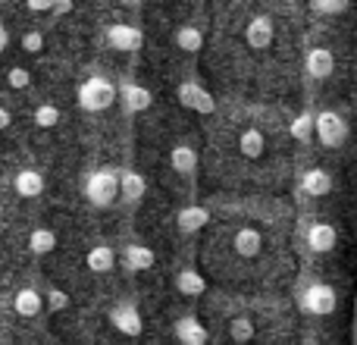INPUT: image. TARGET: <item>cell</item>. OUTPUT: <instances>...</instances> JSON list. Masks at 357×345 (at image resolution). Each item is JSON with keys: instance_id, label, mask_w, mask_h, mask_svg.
Masks as SVG:
<instances>
[{"instance_id": "obj_26", "label": "cell", "mask_w": 357, "mask_h": 345, "mask_svg": "<svg viewBox=\"0 0 357 345\" xmlns=\"http://www.w3.org/2000/svg\"><path fill=\"white\" fill-rule=\"evenodd\" d=\"M289 132H291V138H295V142L307 145L310 138H314V113H298V117L291 119Z\"/></svg>"}, {"instance_id": "obj_38", "label": "cell", "mask_w": 357, "mask_h": 345, "mask_svg": "<svg viewBox=\"0 0 357 345\" xmlns=\"http://www.w3.org/2000/svg\"><path fill=\"white\" fill-rule=\"evenodd\" d=\"M0 233H3V229H0Z\"/></svg>"}, {"instance_id": "obj_1", "label": "cell", "mask_w": 357, "mask_h": 345, "mask_svg": "<svg viewBox=\"0 0 357 345\" xmlns=\"http://www.w3.org/2000/svg\"><path fill=\"white\" fill-rule=\"evenodd\" d=\"M75 101H79V107L85 113H100L116 101V85L110 79H104V75H91V79H85L79 85Z\"/></svg>"}, {"instance_id": "obj_17", "label": "cell", "mask_w": 357, "mask_h": 345, "mask_svg": "<svg viewBox=\"0 0 357 345\" xmlns=\"http://www.w3.org/2000/svg\"><path fill=\"white\" fill-rule=\"evenodd\" d=\"M13 308H16L19 317H38L44 308V295L38 289H19L16 298H13Z\"/></svg>"}, {"instance_id": "obj_28", "label": "cell", "mask_w": 357, "mask_h": 345, "mask_svg": "<svg viewBox=\"0 0 357 345\" xmlns=\"http://www.w3.org/2000/svg\"><path fill=\"white\" fill-rule=\"evenodd\" d=\"M60 123V110L54 104H38L35 107V126L38 129H54Z\"/></svg>"}, {"instance_id": "obj_24", "label": "cell", "mask_w": 357, "mask_h": 345, "mask_svg": "<svg viewBox=\"0 0 357 345\" xmlns=\"http://www.w3.org/2000/svg\"><path fill=\"white\" fill-rule=\"evenodd\" d=\"M176 47H182L185 54H197L204 47V31L197 25H182L176 31Z\"/></svg>"}, {"instance_id": "obj_23", "label": "cell", "mask_w": 357, "mask_h": 345, "mask_svg": "<svg viewBox=\"0 0 357 345\" xmlns=\"http://www.w3.org/2000/svg\"><path fill=\"white\" fill-rule=\"evenodd\" d=\"M85 264L91 273H107L113 264H116V258H113V248L110 245H94L91 251L85 254Z\"/></svg>"}, {"instance_id": "obj_27", "label": "cell", "mask_w": 357, "mask_h": 345, "mask_svg": "<svg viewBox=\"0 0 357 345\" xmlns=\"http://www.w3.org/2000/svg\"><path fill=\"white\" fill-rule=\"evenodd\" d=\"M229 339L235 345H248L254 339V323L248 321V317H232V323H229Z\"/></svg>"}, {"instance_id": "obj_15", "label": "cell", "mask_w": 357, "mask_h": 345, "mask_svg": "<svg viewBox=\"0 0 357 345\" xmlns=\"http://www.w3.org/2000/svg\"><path fill=\"white\" fill-rule=\"evenodd\" d=\"M13 189H16L19 198H38L44 191V176L38 170H19L16 179H13Z\"/></svg>"}, {"instance_id": "obj_18", "label": "cell", "mask_w": 357, "mask_h": 345, "mask_svg": "<svg viewBox=\"0 0 357 345\" xmlns=\"http://www.w3.org/2000/svg\"><path fill=\"white\" fill-rule=\"evenodd\" d=\"M301 189L307 191L310 198H323V195H329V191H333V176H329L326 170H307L301 176Z\"/></svg>"}, {"instance_id": "obj_8", "label": "cell", "mask_w": 357, "mask_h": 345, "mask_svg": "<svg viewBox=\"0 0 357 345\" xmlns=\"http://www.w3.org/2000/svg\"><path fill=\"white\" fill-rule=\"evenodd\" d=\"M273 19L270 16H254L251 22H248V29H245V41H248V47H254V50H264V47H270L273 44Z\"/></svg>"}, {"instance_id": "obj_9", "label": "cell", "mask_w": 357, "mask_h": 345, "mask_svg": "<svg viewBox=\"0 0 357 345\" xmlns=\"http://www.w3.org/2000/svg\"><path fill=\"white\" fill-rule=\"evenodd\" d=\"M304 69H307V75H310V79H317V82L329 79V75H333V69H335V57H333V50H326V47H314V50H307Z\"/></svg>"}, {"instance_id": "obj_22", "label": "cell", "mask_w": 357, "mask_h": 345, "mask_svg": "<svg viewBox=\"0 0 357 345\" xmlns=\"http://www.w3.org/2000/svg\"><path fill=\"white\" fill-rule=\"evenodd\" d=\"M176 289L182 292V295H188V298H197L204 289H207V283H204V277L197 270H191V267H185L182 273L176 277Z\"/></svg>"}, {"instance_id": "obj_11", "label": "cell", "mask_w": 357, "mask_h": 345, "mask_svg": "<svg viewBox=\"0 0 357 345\" xmlns=\"http://www.w3.org/2000/svg\"><path fill=\"white\" fill-rule=\"evenodd\" d=\"M307 245H310V251H317V254L333 251V248L339 245V233H335L333 223H314V226L307 229Z\"/></svg>"}, {"instance_id": "obj_36", "label": "cell", "mask_w": 357, "mask_h": 345, "mask_svg": "<svg viewBox=\"0 0 357 345\" xmlns=\"http://www.w3.org/2000/svg\"><path fill=\"white\" fill-rule=\"evenodd\" d=\"M6 44H10V31H6L3 25H0V54L6 50Z\"/></svg>"}, {"instance_id": "obj_16", "label": "cell", "mask_w": 357, "mask_h": 345, "mask_svg": "<svg viewBox=\"0 0 357 345\" xmlns=\"http://www.w3.org/2000/svg\"><path fill=\"white\" fill-rule=\"evenodd\" d=\"M176 336L182 345H207V327L195 317H182L176 321Z\"/></svg>"}, {"instance_id": "obj_20", "label": "cell", "mask_w": 357, "mask_h": 345, "mask_svg": "<svg viewBox=\"0 0 357 345\" xmlns=\"http://www.w3.org/2000/svg\"><path fill=\"white\" fill-rule=\"evenodd\" d=\"M169 163H173L176 172H182V176H191V172L197 170V154L191 145H176L173 151H169Z\"/></svg>"}, {"instance_id": "obj_3", "label": "cell", "mask_w": 357, "mask_h": 345, "mask_svg": "<svg viewBox=\"0 0 357 345\" xmlns=\"http://www.w3.org/2000/svg\"><path fill=\"white\" fill-rule=\"evenodd\" d=\"M335 308H339V295H335V289L329 283H310L301 292V311H307V314L326 317Z\"/></svg>"}, {"instance_id": "obj_10", "label": "cell", "mask_w": 357, "mask_h": 345, "mask_svg": "<svg viewBox=\"0 0 357 345\" xmlns=\"http://www.w3.org/2000/svg\"><path fill=\"white\" fill-rule=\"evenodd\" d=\"M144 191H148V182H144L142 172H135V170L119 172V179H116V198H126V201L132 204V201H142Z\"/></svg>"}, {"instance_id": "obj_35", "label": "cell", "mask_w": 357, "mask_h": 345, "mask_svg": "<svg viewBox=\"0 0 357 345\" xmlns=\"http://www.w3.org/2000/svg\"><path fill=\"white\" fill-rule=\"evenodd\" d=\"M13 123V117H10V110L6 107H0V129H6V126Z\"/></svg>"}, {"instance_id": "obj_31", "label": "cell", "mask_w": 357, "mask_h": 345, "mask_svg": "<svg viewBox=\"0 0 357 345\" xmlns=\"http://www.w3.org/2000/svg\"><path fill=\"white\" fill-rule=\"evenodd\" d=\"M22 50L25 54H41L44 50V35L41 31H25L22 35Z\"/></svg>"}, {"instance_id": "obj_6", "label": "cell", "mask_w": 357, "mask_h": 345, "mask_svg": "<svg viewBox=\"0 0 357 345\" xmlns=\"http://www.w3.org/2000/svg\"><path fill=\"white\" fill-rule=\"evenodd\" d=\"M110 323L119 330L123 336H142V330H144V323H142V314H138V308L135 304H116V308L110 311Z\"/></svg>"}, {"instance_id": "obj_29", "label": "cell", "mask_w": 357, "mask_h": 345, "mask_svg": "<svg viewBox=\"0 0 357 345\" xmlns=\"http://www.w3.org/2000/svg\"><path fill=\"white\" fill-rule=\"evenodd\" d=\"M6 85H10L13 91H22V88L31 85V73L25 66H13L10 73H6Z\"/></svg>"}, {"instance_id": "obj_33", "label": "cell", "mask_w": 357, "mask_h": 345, "mask_svg": "<svg viewBox=\"0 0 357 345\" xmlns=\"http://www.w3.org/2000/svg\"><path fill=\"white\" fill-rule=\"evenodd\" d=\"M25 3H29L31 13H47L54 6V0H25Z\"/></svg>"}, {"instance_id": "obj_30", "label": "cell", "mask_w": 357, "mask_h": 345, "mask_svg": "<svg viewBox=\"0 0 357 345\" xmlns=\"http://www.w3.org/2000/svg\"><path fill=\"white\" fill-rule=\"evenodd\" d=\"M44 304H47L50 311H66L69 308V295L63 289H47V295H44Z\"/></svg>"}, {"instance_id": "obj_4", "label": "cell", "mask_w": 357, "mask_h": 345, "mask_svg": "<svg viewBox=\"0 0 357 345\" xmlns=\"http://www.w3.org/2000/svg\"><path fill=\"white\" fill-rule=\"evenodd\" d=\"M314 135L320 138V145H326V148H339L348 138V123L335 110H320L314 117Z\"/></svg>"}, {"instance_id": "obj_19", "label": "cell", "mask_w": 357, "mask_h": 345, "mask_svg": "<svg viewBox=\"0 0 357 345\" xmlns=\"http://www.w3.org/2000/svg\"><path fill=\"white\" fill-rule=\"evenodd\" d=\"M154 251L151 248H144V245H129L126 248V258H123V264L129 267L132 273H144V270H151L154 267Z\"/></svg>"}, {"instance_id": "obj_32", "label": "cell", "mask_w": 357, "mask_h": 345, "mask_svg": "<svg viewBox=\"0 0 357 345\" xmlns=\"http://www.w3.org/2000/svg\"><path fill=\"white\" fill-rule=\"evenodd\" d=\"M314 6L320 13H326V16H335V13H342L348 6V0H314Z\"/></svg>"}, {"instance_id": "obj_7", "label": "cell", "mask_w": 357, "mask_h": 345, "mask_svg": "<svg viewBox=\"0 0 357 345\" xmlns=\"http://www.w3.org/2000/svg\"><path fill=\"white\" fill-rule=\"evenodd\" d=\"M176 94H178V101H182V107H188V110H195V113H213V107H216L213 98H210L201 85H195V82H182Z\"/></svg>"}, {"instance_id": "obj_37", "label": "cell", "mask_w": 357, "mask_h": 345, "mask_svg": "<svg viewBox=\"0 0 357 345\" xmlns=\"http://www.w3.org/2000/svg\"><path fill=\"white\" fill-rule=\"evenodd\" d=\"M123 3H142V0H123Z\"/></svg>"}, {"instance_id": "obj_13", "label": "cell", "mask_w": 357, "mask_h": 345, "mask_svg": "<svg viewBox=\"0 0 357 345\" xmlns=\"http://www.w3.org/2000/svg\"><path fill=\"white\" fill-rule=\"evenodd\" d=\"M207 223H210V214L204 207H197V204L182 207V210H178V216H176V226H178V233H182V235L197 233V229H204Z\"/></svg>"}, {"instance_id": "obj_25", "label": "cell", "mask_w": 357, "mask_h": 345, "mask_svg": "<svg viewBox=\"0 0 357 345\" xmlns=\"http://www.w3.org/2000/svg\"><path fill=\"white\" fill-rule=\"evenodd\" d=\"M264 148H266V138H264V132L260 129H245L238 135V151L245 157H260L264 154Z\"/></svg>"}, {"instance_id": "obj_12", "label": "cell", "mask_w": 357, "mask_h": 345, "mask_svg": "<svg viewBox=\"0 0 357 345\" xmlns=\"http://www.w3.org/2000/svg\"><path fill=\"white\" fill-rule=\"evenodd\" d=\"M116 98H123V104H126V110L129 113H142V110H148V107L154 104V98H151L148 88L135 85V82H123V88L116 91Z\"/></svg>"}, {"instance_id": "obj_5", "label": "cell", "mask_w": 357, "mask_h": 345, "mask_svg": "<svg viewBox=\"0 0 357 345\" xmlns=\"http://www.w3.org/2000/svg\"><path fill=\"white\" fill-rule=\"evenodd\" d=\"M144 41L142 29L138 25H129V22H116L107 29V44H110L113 50H138Z\"/></svg>"}, {"instance_id": "obj_14", "label": "cell", "mask_w": 357, "mask_h": 345, "mask_svg": "<svg viewBox=\"0 0 357 345\" xmlns=\"http://www.w3.org/2000/svg\"><path fill=\"white\" fill-rule=\"evenodd\" d=\"M232 248H235V254H241V258H257L260 248H264V235L251 226H241L232 239Z\"/></svg>"}, {"instance_id": "obj_2", "label": "cell", "mask_w": 357, "mask_h": 345, "mask_svg": "<svg viewBox=\"0 0 357 345\" xmlns=\"http://www.w3.org/2000/svg\"><path fill=\"white\" fill-rule=\"evenodd\" d=\"M116 179L119 172L104 167V170H94L91 176L85 179V195L88 201L94 204V207H110L113 201H116Z\"/></svg>"}, {"instance_id": "obj_21", "label": "cell", "mask_w": 357, "mask_h": 345, "mask_svg": "<svg viewBox=\"0 0 357 345\" xmlns=\"http://www.w3.org/2000/svg\"><path fill=\"white\" fill-rule=\"evenodd\" d=\"M29 248H31V254L44 258V254H50V251L56 248V233H54V229H47V226L31 229V235H29Z\"/></svg>"}, {"instance_id": "obj_34", "label": "cell", "mask_w": 357, "mask_h": 345, "mask_svg": "<svg viewBox=\"0 0 357 345\" xmlns=\"http://www.w3.org/2000/svg\"><path fill=\"white\" fill-rule=\"evenodd\" d=\"M50 10H54L56 16H66V13H73V0H54Z\"/></svg>"}]
</instances>
